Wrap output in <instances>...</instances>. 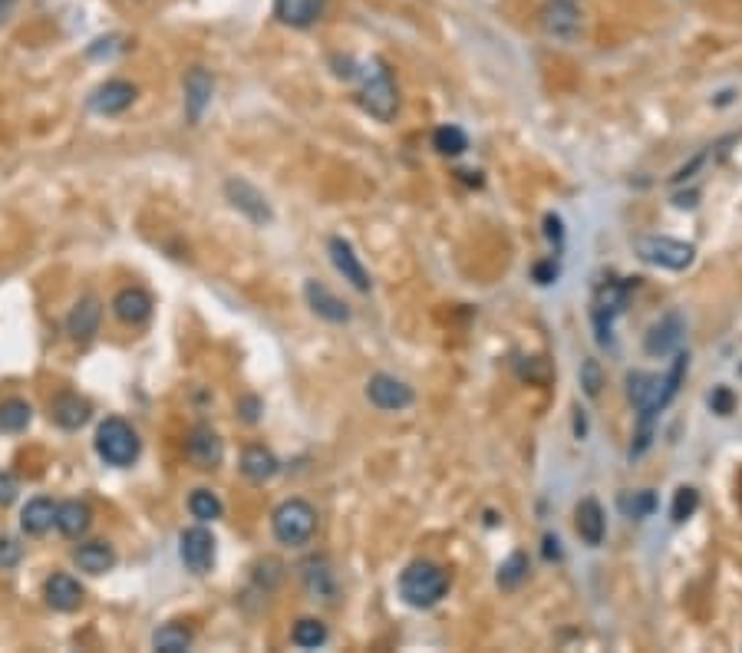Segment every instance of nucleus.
<instances>
[{"instance_id":"37","label":"nucleus","mask_w":742,"mask_h":653,"mask_svg":"<svg viewBox=\"0 0 742 653\" xmlns=\"http://www.w3.org/2000/svg\"><path fill=\"white\" fill-rule=\"evenodd\" d=\"M581 386H584V396H588V400H597V396H601L604 373H601V363H597V360H584L581 363Z\"/></svg>"},{"instance_id":"15","label":"nucleus","mask_w":742,"mask_h":653,"mask_svg":"<svg viewBox=\"0 0 742 653\" xmlns=\"http://www.w3.org/2000/svg\"><path fill=\"white\" fill-rule=\"evenodd\" d=\"M139 90L129 80H106L99 90H93L90 96V109L99 116H119L136 103Z\"/></svg>"},{"instance_id":"19","label":"nucleus","mask_w":742,"mask_h":653,"mask_svg":"<svg viewBox=\"0 0 742 653\" xmlns=\"http://www.w3.org/2000/svg\"><path fill=\"white\" fill-rule=\"evenodd\" d=\"M327 10V0H274V17L281 20L284 27L294 30H307L314 27Z\"/></svg>"},{"instance_id":"41","label":"nucleus","mask_w":742,"mask_h":653,"mask_svg":"<svg viewBox=\"0 0 742 653\" xmlns=\"http://www.w3.org/2000/svg\"><path fill=\"white\" fill-rule=\"evenodd\" d=\"M555 278H558V264H555V261L535 264V281H538V284H551Z\"/></svg>"},{"instance_id":"12","label":"nucleus","mask_w":742,"mask_h":653,"mask_svg":"<svg viewBox=\"0 0 742 653\" xmlns=\"http://www.w3.org/2000/svg\"><path fill=\"white\" fill-rule=\"evenodd\" d=\"M683 334H686V320L680 314H667L650 327L644 350L650 357H673L683 347Z\"/></svg>"},{"instance_id":"26","label":"nucleus","mask_w":742,"mask_h":653,"mask_svg":"<svg viewBox=\"0 0 742 653\" xmlns=\"http://www.w3.org/2000/svg\"><path fill=\"white\" fill-rule=\"evenodd\" d=\"M73 561L86 574H106L116 568V551L106 541H86V545L73 551Z\"/></svg>"},{"instance_id":"4","label":"nucleus","mask_w":742,"mask_h":653,"mask_svg":"<svg viewBox=\"0 0 742 653\" xmlns=\"http://www.w3.org/2000/svg\"><path fill=\"white\" fill-rule=\"evenodd\" d=\"M93 446H96V456L103 459L106 466H113V469L132 466V462L139 459V452H142V442L136 436V429H132L126 419H119V416H109V419L99 423Z\"/></svg>"},{"instance_id":"14","label":"nucleus","mask_w":742,"mask_h":653,"mask_svg":"<svg viewBox=\"0 0 742 653\" xmlns=\"http://www.w3.org/2000/svg\"><path fill=\"white\" fill-rule=\"evenodd\" d=\"M212 96H215V80L212 73L205 70V66H192L185 76V116L188 123H198V119L205 116V109L212 106Z\"/></svg>"},{"instance_id":"45","label":"nucleus","mask_w":742,"mask_h":653,"mask_svg":"<svg viewBox=\"0 0 742 653\" xmlns=\"http://www.w3.org/2000/svg\"><path fill=\"white\" fill-rule=\"evenodd\" d=\"M568 4H578V0H568Z\"/></svg>"},{"instance_id":"6","label":"nucleus","mask_w":742,"mask_h":653,"mask_svg":"<svg viewBox=\"0 0 742 653\" xmlns=\"http://www.w3.org/2000/svg\"><path fill=\"white\" fill-rule=\"evenodd\" d=\"M634 251L640 261H647L653 268H663V271H686L696 261L693 245L667 238V235H640L634 241Z\"/></svg>"},{"instance_id":"23","label":"nucleus","mask_w":742,"mask_h":653,"mask_svg":"<svg viewBox=\"0 0 742 653\" xmlns=\"http://www.w3.org/2000/svg\"><path fill=\"white\" fill-rule=\"evenodd\" d=\"M278 469H281V462H278V456H274L271 449L248 446L245 452H241V475H245V479L254 482V485L271 482L274 475H278Z\"/></svg>"},{"instance_id":"13","label":"nucleus","mask_w":742,"mask_h":653,"mask_svg":"<svg viewBox=\"0 0 742 653\" xmlns=\"http://www.w3.org/2000/svg\"><path fill=\"white\" fill-rule=\"evenodd\" d=\"M225 195L231 198V205L238 208V212H245L254 225H268V221L274 218L268 198H264L258 188H254L251 182L245 179H228L225 182Z\"/></svg>"},{"instance_id":"34","label":"nucleus","mask_w":742,"mask_h":653,"mask_svg":"<svg viewBox=\"0 0 742 653\" xmlns=\"http://www.w3.org/2000/svg\"><path fill=\"white\" fill-rule=\"evenodd\" d=\"M433 146H436L439 156L456 159V156H462L465 149H469V136H465L459 126H439L433 132Z\"/></svg>"},{"instance_id":"43","label":"nucleus","mask_w":742,"mask_h":653,"mask_svg":"<svg viewBox=\"0 0 742 653\" xmlns=\"http://www.w3.org/2000/svg\"><path fill=\"white\" fill-rule=\"evenodd\" d=\"M545 225H548V238H555V241H561V235H564V231H561V218H555V215H548V218H545Z\"/></svg>"},{"instance_id":"35","label":"nucleus","mask_w":742,"mask_h":653,"mask_svg":"<svg viewBox=\"0 0 742 653\" xmlns=\"http://www.w3.org/2000/svg\"><path fill=\"white\" fill-rule=\"evenodd\" d=\"M525 578H528V555L515 551V555L508 558L502 568H498V588H502V591H515Z\"/></svg>"},{"instance_id":"32","label":"nucleus","mask_w":742,"mask_h":653,"mask_svg":"<svg viewBox=\"0 0 742 653\" xmlns=\"http://www.w3.org/2000/svg\"><path fill=\"white\" fill-rule=\"evenodd\" d=\"M304 584H307L310 594L324 597V601H330V597H334V574H330L324 558H314V561L304 564Z\"/></svg>"},{"instance_id":"10","label":"nucleus","mask_w":742,"mask_h":653,"mask_svg":"<svg viewBox=\"0 0 742 653\" xmlns=\"http://www.w3.org/2000/svg\"><path fill=\"white\" fill-rule=\"evenodd\" d=\"M627 294H630V284H620V281H607L601 291H597L594 327H597V340L601 343H611V324H614V317L627 307Z\"/></svg>"},{"instance_id":"42","label":"nucleus","mask_w":742,"mask_h":653,"mask_svg":"<svg viewBox=\"0 0 742 653\" xmlns=\"http://www.w3.org/2000/svg\"><path fill=\"white\" fill-rule=\"evenodd\" d=\"M258 400H254V396H248V400H241V416H245L248 419V423H254V419H258Z\"/></svg>"},{"instance_id":"11","label":"nucleus","mask_w":742,"mask_h":653,"mask_svg":"<svg viewBox=\"0 0 742 653\" xmlns=\"http://www.w3.org/2000/svg\"><path fill=\"white\" fill-rule=\"evenodd\" d=\"M327 251H330V261H334L337 274H343V281H347L350 287H357L360 294H367L370 287H373V281H370V274H367V268H363L360 254L353 251L350 241H343V238H330Z\"/></svg>"},{"instance_id":"20","label":"nucleus","mask_w":742,"mask_h":653,"mask_svg":"<svg viewBox=\"0 0 742 653\" xmlns=\"http://www.w3.org/2000/svg\"><path fill=\"white\" fill-rule=\"evenodd\" d=\"M574 528H578V535L588 548L601 545L604 531H607V518H604V508L597 498H581L578 508H574Z\"/></svg>"},{"instance_id":"39","label":"nucleus","mask_w":742,"mask_h":653,"mask_svg":"<svg viewBox=\"0 0 742 653\" xmlns=\"http://www.w3.org/2000/svg\"><path fill=\"white\" fill-rule=\"evenodd\" d=\"M17 492H20V485H17L14 475H10V472H0V508L14 505V502H17Z\"/></svg>"},{"instance_id":"27","label":"nucleus","mask_w":742,"mask_h":653,"mask_svg":"<svg viewBox=\"0 0 742 653\" xmlns=\"http://www.w3.org/2000/svg\"><path fill=\"white\" fill-rule=\"evenodd\" d=\"M57 522V505L50 502V498H30L24 505V512H20V528L27 531V535H47Z\"/></svg>"},{"instance_id":"28","label":"nucleus","mask_w":742,"mask_h":653,"mask_svg":"<svg viewBox=\"0 0 742 653\" xmlns=\"http://www.w3.org/2000/svg\"><path fill=\"white\" fill-rule=\"evenodd\" d=\"M617 508L624 518H634V522H644L653 512H657V495L650 489H640V492H620L617 498Z\"/></svg>"},{"instance_id":"33","label":"nucleus","mask_w":742,"mask_h":653,"mask_svg":"<svg viewBox=\"0 0 742 653\" xmlns=\"http://www.w3.org/2000/svg\"><path fill=\"white\" fill-rule=\"evenodd\" d=\"M188 512H192V518H198L202 525H208V522H218L225 505H221V498L212 489H195L188 495Z\"/></svg>"},{"instance_id":"24","label":"nucleus","mask_w":742,"mask_h":653,"mask_svg":"<svg viewBox=\"0 0 742 653\" xmlns=\"http://www.w3.org/2000/svg\"><path fill=\"white\" fill-rule=\"evenodd\" d=\"M90 413H93L90 403L80 400L76 393H63V396H57V400L50 403V419L60 429H70V433L90 423Z\"/></svg>"},{"instance_id":"22","label":"nucleus","mask_w":742,"mask_h":653,"mask_svg":"<svg viewBox=\"0 0 742 653\" xmlns=\"http://www.w3.org/2000/svg\"><path fill=\"white\" fill-rule=\"evenodd\" d=\"M113 314L129 327L146 324L152 317V297L142 291V287H123V291L113 297Z\"/></svg>"},{"instance_id":"21","label":"nucleus","mask_w":742,"mask_h":653,"mask_svg":"<svg viewBox=\"0 0 742 653\" xmlns=\"http://www.w3.org/2000/svg\"><path fill=\"white\" fill-rule=\"evenodd\" d=\"M304 297H307L310 311H314L317 317L330 320V324H347V320H350V307L343 304L334 291H327L320 281H307L304 284Z\"/></svg>"},{"instance_id":"16","label":"nucleus","mask_w":742,"mask_h":653,"mask_svg":"<svg viewBox=\"0 0 742 653\" xmlns=\"http://www.w3.org/2000/svg\"><path fill=\"white\" fill-rule=\"evenodd\" d=\"M188 459L195 462L198 469H218L221 459H225V442L215 433L212 426H195L192 436H188Z\"/></svg>"},{"instance_id":"9","label":"nucleus","mask_w":742,"mask_h":653,"mask_svg":"<svg viewBox=\"0 0 742 653\" xmlns=\"http://www.w3.org/2000/svg\"><path fill=\"white\" fill-rule=\"evenodd\" d=\"M367 400L376 409H383V413H400V409L413 406L416 393H413V386L396 380V376L376 373V376H370V383H367Z\"/></svg>"},{"instance_id":"29","label":"nucleus","mask_w":742,"mask_h":653,"mask_svg":"<svg viewBox=\"0 0 742 653\" xmlns=\"http://www.w3.org/2000/svg\"><path fill=\"white\" fill-rule=\"evenodd\" d=\"M33 419V406L27 400H4L0 403V433L14 436V433H24Z\"/></svg>"},{"instance_id":"5","label":"nucleus","mask_w":742,"mask_h":653,"mask_svg":"<svg viewBox=\"0 0 742 653\" xmlns=\"http://www.w3.org/2000/svg\"><path fill=\"white\" fill-rule=\"evenodd\" d=\"M274 538L287 548H304L317 531V508L304 498H287L271 515Z\"/></svg>"},{"instance_id":"2","label":"nucleus","mask_w":742,"mask_h":653,"mask_svg":"<svg viewBox=\"0 0 742 653\" xmlns=\"http://www.w3.org/2000/svg\"><path fill=\"white\" fill-rule=\"evenodd\" d=\"M357 76H360V96H357L360 106L367 109L373 119H380V123H390L396 116V109H400V90H396L390 66L380 57H373L360 66Z\"/></svg>"},{"instance_id":"1","label":"nucleus","mask_w":742,"mask_h":653,"mask_svg":"<svg viewBox=\"0 0 742 653\" xmlns=\"http://www.w3.org/2000/svg\"><path fill=\"white\" fill-rule=\"evenodd\" d=\"M686 370H690V357L686 353H673V367L667 373H630L627 376V396L634 409L640 413L637 423V442L630 446V459H640L653 442V419L673 403V396L680 393V383Z\"/></svg>"},{"instance_id":"8","label":"nucleus","mask_w":742,"mask_h":653,"mask_svg":"<svg viewBox=\"0 0 742 653\" xmlns=\"http://www.w3.org/2000/svg\"><path fill=\"white\" fill-rule=\"evenodd\" d=\"M179 558L192 574H212V568H215V538L202 522H198L195 528L182 531Z\"/></svg>"},{"instance_id":"18","label":"nucleus","mask_w":742,"mask_h":653,"mask_svg":"<svg viewBox=\"0 0 742 653\" xmlns=\"http://www.w3.org/2000/svg\"><path fill=\"white\" fill-rule=\"evenodd\" d=\"M99 324H103V304H99V297H83L70 311V317H66V334L76 343H90L99 334Z\"/></svg>"},{"instance_id":"3","label":"nucleus","mask_w":742,"mask_h":653,"mask_svg":"<svg viewBox=\"0 0 742 653\" xmlns=\"http://www.w3.org/2000/svg\"><path fill=\"white\" fill-rule=\"evenodd\" d=\"M449 591V574L433 561H413L409 568L400 574V597L416 607V611H426V607H436Z\"/></svg>"},{"instance_id":"44","label":"nucleus","mask_w":742,"mask_h":653,"mask_svg":"<svg viewBox=\"0 0 742 653\" xmlns=\"http://www.w3.org/2000/svg\"><path fill=\"white\" fill-rule=\"evenodd\" d=\"M14 4H17V0H0V20H4V17H7V10H10V7H14Z\"/></svg>"},{"instance_id":"38","label":"nucleus","mask_w":742,"mask_h":653,"mask_svg":"<svg viewBox=\"0 0 742 653\" xmlns=\"http://www.w3.org/2000/svg\"><path fill=\"white\" fill-rule=\"evenodd\" d=\"M20 558H24V548H20L14 538H0V571L17 568Z\"/></svg>"},{"instance_id":"30","label":"nucleus","mask_w":742,"mask_h":653,"mask_svg":"<svg viewBox=\"0 0 742 653\" xmlns=\"http://www.w3.org/2000/svg\"><path fill=\"white\" fill-rule=\"evenodd\" d=\"M327 624L317 621V617H301V621L294 624L291 630V644L301 647V650H317L327 644Z\"/></svg>"},{"instance_id":"40","label":"nucleus","mask_w":742,"mask_h":653,"mask_svg":"<svg viewBox=\"0 0 742 653\" xmlns=\"http://www.w3.org/2000/svg\"><path fill=\"white\" fill-rule=\"evenodd\" d=\"M710 406H713V413L729 416V413H733V393H729L726 386H719V390L710 396Z\"/></svg>"},{"instance_id":"36","label":"nucleus","mask_w":742,"mask_h":653,"mask_svg":"<svg viewBox=\"0 0 742 653\" xmlns=\"http://www.w3.org/2000/svg\"><path fill=\"white\" fill-rule=\"evenodd\" d=\"M696 508H700V492L693 489V485H683V489H677V495H673V508H670V518L677 525H683L686 518L696 515Z\"/></svg>"},{"instance_id":"31","label":"nucleus","mask_w":742,"mask_h":653,"mask_svg":"<svg viewBox=\"0 0 742 653\" xmlns=\"http://www.w3.org/2000/svg\"><path fill=\"white\" fill-rule=\"evenodd\" d=\"M192 630L182 627V624H165L152 634V647L159 653H185L192 647Z\"/></svg>"},{"instance_id":"17","label":"nucleus","mask_w":742,"mask_h":653,"mask_svg":"<svg viewBox=\"0 0 742 653\" xmlns=\"http://www.w3.org/2000/svg\"><path fill=\"white\" fill-rule=\"evenodd\" d=\"M43 597H47V604L53 607V611L70 614V611H76V607L83 604L86 591H83V584L73 578V574L57 571V574H50L47 584H43Z\"/></svg>"},{"instance_id":"7","label":"nucleus","mask_w":742,"mask_h":653,"mask_svg":"<svg viewBox=\"0 0 742 653\" xmlns=\"http://www.w3.org/2000/svg\"><path fill=\"white\" fill-rule=\"evenodd\" d=\"M538 24L551 40H561V43H574L584 33L581 10L578 4H568V0H548L538 14Z\"/></svg>"},{"instance_id":"25","label":"nucleus","mask_w":742,"mask_h":653,"mask_svg":"<svg viewBox=\"0 0 742 653\" xmlns=\"http://www.w3.org/2000/svg\"><path fill=\"white\" fill-rule=\"evenodd\" d=\"M53 525H57L60 535L66 538H83L93 525V512H90V505L80 502V498H70V502L57 505V522Z\"/></svg>"}]
</instances>
